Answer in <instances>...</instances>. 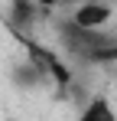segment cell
<instances>
[{
  "label": "cell",
  "instance_id": "8992f818",
  "mask_svg": "<svg viewBox=\"0 0 117 121\" xmlns=\"http://www.w3.org/2000/svg\"><path fill=\"white\" fill-rule=\"evenodd\" d=\"M39 3H46V7H58V3H68V0H39Z\"/></svg>",
  "mask_w": 117,
  "mask_h": 121
},
{
  "label": "cell",
  "instance_id": "7a4b0ae2",
  "mask_svg": "<svg viewBox=\"0 0 117 121\" xmlns=\"http://www.w3.org/2000/svg\"><path fill=\"white\" fill-rule=\"evenodd\" d=\"M78 26H88V30H104L111 17H114V7L107 3V0H81L75 10L68 13Z\"/></svg>",
  "mask_w": 117,
  "mask_h": 121
},
{
  "label": "cell",
  "instance_id": "6da1fadb",
  "mask_svg": "<svg viewBox=\"0 0 117 121\" xmlns=\"http://www.w3.org/2000/svg\"><path fill=\"white\" fill-rule=\"evenodd\" d=\"M55 33H58V46L85 65L117 62V36H107L104 30H88V26H78L72 17H62L55 23Z\"/></svg>",
  "mask_w": 117,
  "mask_h": 121
},
{
  "label": "cell",
  "instance_id": "277c9868",
  "mask_svg": "<svg viewBox=\"0 0 117 121\" xmlns=\"http://www.w3.org/2000/svg\"><path fill=\"white\" fill-rule=\"evenodd\" d=\"M10 23L20 33H29L36 23V0H10Z\"/></svg>",
  "mask_w": 117,
  "mask_h": 121
},
{
  "label": "cell",
  "instance_id": "5b68a950",
  "mask_svg": "<svg viewBox=\"0 0 117 121\" xmlns=\"http://www.w3.org/2000/svg\"><path fill=\"white\" fill-rule=\"evenodd\" d=\"M117 111L111 108L107 98H91L85 108H81V121H114Z\"/></svg>",
  "mask_w": 117,
  "mask_h": 121
},
{
  "label": "cell",
  "instance_id": "3957f363",
  "mask_svg": "<svg viewBox=\"0 0 117 121\" xmlns=\"http://www.w3.org/2000/svg\"><path fill=\"white\" fill-rule=\"evenodd\" d=\"M10 82H13V88H20V92H33V88H39L42 82H46V65H42V59H29V62H16L13 69H10Z\"/></svg>",
  "mask_w": 117,
  "mask_h": 121
}]
</instances>
